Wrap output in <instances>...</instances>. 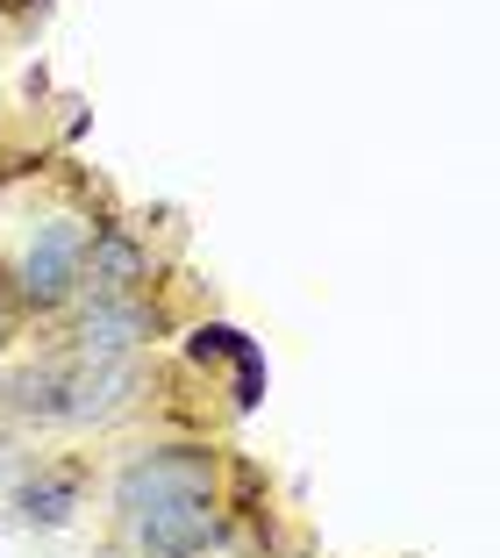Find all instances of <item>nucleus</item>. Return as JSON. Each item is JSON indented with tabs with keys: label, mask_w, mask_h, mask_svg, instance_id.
I'll list each match as a JSON object with an SVG mask.
<instances>
[{
	"label": "nucleus",
	"mask_w": 500,
	"mask_h": 558,
	"mask_svg": "<svg viewBox=\"0 0 500 558\" xmlns=\"http://www.w3.org/2000/svg\"><path fill=\"white\" fill-rule=\"evenodd\" d=\"M236 344H243L236 323H200L194 337H186V359H194V365H215V359H236Z\"/></svg>",
	"instance_id": "nucleus-8"
},
{
	"label": "nucleus",
	"mask_w": 500,
	"mask_h": 558,
	"mask_svg": "<svg viewBox=\"0 0 500 558\" xmlns=\"http://www.w3.org/2000/svg\"><path fill=\"white\" fill-rule=\"evenodd\" d=\"M114 530L136 558H208L229 544L222 509V451L194 437L144 444L114 465Z\"/></svg>",
	"instance_id": "nucleus-1"
},
{
	"label": "nucleus",
	"mask_w": 500,
	"mask_h": 558,
	"mask_svg": "<svg viewBox=\"0 0 500 558\" xmlns=\"http://www.w3.org/2000/svg\"><path fill=\"white\" fill-rule=\"evenodd\" d=\"M0 294H8V287H0ZM0 337H8V301H0Z\"/></svg>",
	"instance_id": "nucleus-9"
},
{
	"label": "nucleus",
	"mask_w": 500,
	"mask_h": 558,
	"mask_svg": "<svg viewBox=\"0 0 500 558\" xmlns=\"http://www.w3.org/2000/svg\"><path fill=\"white\" fill-rule=\"evenodd\" d=\"M80 509H86V480L80 473H36V480L15 487V515L29 530H65Z\"/></svg>",
	"instance_id": "nucleus-6"
},
{
	"label": "nucleus",
	"mask_w": 500,
	"mask_h": 558,
	"mask_svg": "<svg viewBox=\"0 0 500 558\" xmlns=\"http://www.w3.org/2000/svg\"><path fill=\"white\" fill-rule=\"evenodd\" d=\"M229 365H236V373H229V409H236V415H251V409L265 401V387H272V373H265V351H258V337H243V344H236V359H229Z\"/></svg>",
	"instance_id": "nucleus-7"
},
{
	"label": "nucleus",
	"mask_w": 500,
	"mask_h": 558,
	"mask_svg": "<svg viewBox=\"0 0 500 558\" xmlns=\"http://www.w3.org/2000/svg\"><path fill=\"white\" fill-rule=\"evenodd\" d=\"M158 337H164V308L150 294H80L72 359H136Z\"/></svg>",
	"instance_id": "nucleus-3"
},
{
	"label": "nucleus",
	"mask_w": 500,
	"mask_h": 558,
	"mask_svg": "<svg viewBox=\"0 0 500 558\" xmlns=\"http://www.w3.org/2000/svg\"><path fill=\"white\" fill-rule=\"evenodd\" d=\"M136 359H65V373H58V409H50V423L65 429H100L114 423V415L136 401Z\"/></svg>",
	"instance_id": "nucleus-4"
},
{
	"label": "nucleus",
	"mask_w": 500,
	"mask_h": 558,
	"mask_svg": "<svg viewBox=\"0 0 500 558\" xmlns=\"http://www.w3.org/2000/svg\"><path fill=\"white\" fill-rule=\"evenodd\" d=\"M150 272H158V258H150L144 236L122 230V222H94V244H86V287H80V294H144Z\"/></svg>",
	"instance_id": "nucleus-5"
},
{
	"label": "nucleus",
	"mask_w": 500,
	"mask_h": 558,
	"mask_svg": "<svg viewBox=\"0 0 500 558\" xmlns=\"http://www.w3.org/2000/svg\"><path fill=\"white\" fill-rule=\"evenodd\" d=\"M86 244H94V222L86 215H44V222H29L15 244V258H8V301L29 315H58L80 301L86 287Z\"/></svg>",
	"instance_id": "nucleus-2"
},
{
	"label": "nucleus",
	"mask_w": 500,
	"mask_h": 558,
	"mask_svg": "<svg viewBox=\"0 0 500 558\" xmlns=\"http://www.w3.org/2000/svg\"><path fill=\"white\" fill-rule=\"evenodd\" d=\"M114 558H136V551H114Z\"/></svg>",
	"instance_id": "nucleus-10"
}]
</instances>
